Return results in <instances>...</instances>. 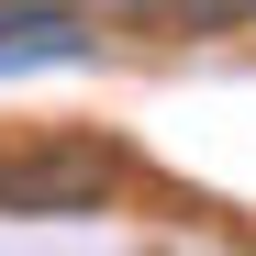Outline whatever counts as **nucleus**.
<instances>
[{"mask_svg": "<svg viewBox=\"0 0 256 256\" xmlns=\"http://www.w3.org/2000/svg\"><path fill=\"white\" fill-rule=\"evenodd\" d=\"M112 190H122V145H78V134L0 145V212H100Z\"/></svg>", "mask_w": 256, "mask_h": 256, "instance_id": "obj_1", "label": "nucleus"}, {"mask_svg": "<svg viewBox=\"0 0 256 256\" xmlns=\"http://www.w3.org/2000/svg\"><path fill=\"white\" fill-rule=\"evenodd\" d=\"M78 22H112V34H167V45H190V34H256V0H67Z\"/></svg>", "mask_w": 256, "mask_h": 256, "instance_id": "obj_2", "label": "nucleus"}]
</instances>
